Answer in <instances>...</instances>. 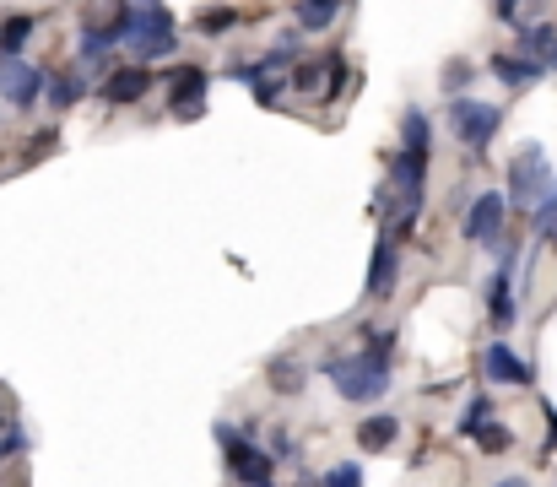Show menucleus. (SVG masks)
I'll return each instance as SVG.
<instances>
[{
	"label": "nucleus",
	"mask_w": 557,
	"mask_h": 487,
	"mask_svg": "<svg viewBox=\"0 0 557 487\" xmlns=\"http://www.w3.org/2000/svg\"><path fill=\"white\" fill-rule=\"evenodd\" d=\"M395 439H401V423H395V417H368V423H357V450H368V455L390 450Z\"/></svg>",
	"instance_id": "nucleus-13"
},
{
	"label": "nucleus",
	"mask_w": 557,
	"mask_h": 487,
	"mask_svg": "<svg viewBox=\"0 0 557 487\" xmlns=\"http://www.w3.org/2000/svg\"><path fill=\"white\" fill-rule=\"evenodd\" d=\"M487 423H493V401L476 396V401L466 406V417H460V433H471V439H476V433H482Z\"/></svg>",
	"instance_id": "nucleus-20"
},
{
	"label": "nucleus",
	"mask_w": 557,
	"mask_h": 487,
	"mask_svg": "<svg viewBox=\"0 0 557 487\" xmlns=\"http://www.w3.org/2000/svg\"><path fill=\"white\" fill-rule=\"evenodd\" d=\"M395 255H401V249H395V228H390L374 244V266H368V293H374V298H390V287H395Z\"/></svg>",
	"instance_id": "nucleus-10"
},
{
	"label": "nucleus",
	"mask_w": 557,
	"mask_h": 487,
	"mask_svg": "<svg viewBox=\"0 0 557 487\" xmlns=\"http://www.w3.org/2000/svg\"><path fill=\"white\" fill-rule=\"evenodd\" d=\"M293 87H298V92H314V87H320V71H314V65H298Z\"/></svg>",
	"instance_id": "nucleus-28"
},
{
	"label": "nucleus",
	"mask_w": 557,
	"mask_h": 487,
	"mask_svg": "<svg viewBox=\"0 0 557 487\" xmlns=\"http://www.w3.org/2000/svg\"><path fill=\"white\" fill-rule=\"evenodd\" d=\"M233 22H238V11H233V6H206L201 17H195V28H201L206 38H222V33L233 28Z\"/></svg>",
	"instance_id": "nucleus-16"
},
{
	"label": "nucleus",
	"mask_w": 557,
	"mask_h": 487,
	"mask_svg": "<svg viewBox=\"0 0 557 487\" xmlns=\"http://www.w3.org/2000/svg\"><path fill=\"white\" fill-rule=\"evenodd\" d=\"M520 49L530 60H541L547 71H557V28H547V22H536V28L520 33Z\"/></svg>",
	"instance_id": "nucleus-14"
},
{
	"label": "nucleus",
	"mask_w": 557,
	"mask_h": 487,
	"mask_svg": "<svg viewBox=\"0 0 557 487\" xmlns=\"http://www.w3.org/2000/svg\"><path fill=\"white\" fill-rule=\"evenodd\" d=\"M38 87H44V71H33V65L17 60V55L0 60V92H6L17 109H28V103L38 98Z\"/></svg>",
	"instance_id": "nucleus-7"
},
{
	"label": "nucleus",
	"mask_w": 557,
	"mask_h": 487,
	"mask_svg": "<svg viewBox=\"0 0 557 487\" xmlns=\"http://www.w3.org/2000/svg\"><path fill=\"white\" fill-rule=\"evenodd\" d=\"M114 38H119L114 28H109V33H103V28H87V33H82V55H87V60H92V55H103V49H109Z\"/></svg>",
	"instance_id": "nucleus-24"
},
{
	"label": "nucleus",
	"mask_w": 557,
	"mask_h": 487,
	"mask_svg": "<svg viewBox=\"0 0 557 487\" xmlns=\"http://www.w3.org/2000/svg\"><path fill=\"white\" fill-rule=\"evenodd\" d=\"M368 352L390 363V352H395V336H390V331H368Z\"/></svg>",
	"instance_id": "nucleus-27"
},
{
	"label": "nucleus",
	"mask_w": 557,
	"mask_h": 487,
	"mask_svg": "<svg viewBox=\"0 0 557 487\" xmlns=\"http://www.w3.org/2000/svg\"><path fill=\"white\" fill-rule=\"evenodd\" d=\"M330 17H336V0H298V28L303 33L330 28Z\"/></svg>",
	"instance_id": "nucleus-15"
},
{
	"label": "nucleus",
	"mask_w": 557,
	"mask_h": 487,
	"mask_svg": "<svg viewBox=\"0 0 557 487\" xmlns=\"http://www.w3.org/2000/svg\"><path fill=\"white\" fill-rule=\"evenodd\" d=\"M536 212H557V184H552V190H547V201H541V206H536Z\"/></svg>",
	"instance_id": "nucleus-29"
},
{
	"label": "nucleus",
	"mask_w": 557,
	"mask_h": 487,
	"mask_svg": "<svg viewBox=\"0 0 557 487\" xmlns=\"http://www.w3.org/2000/svg\"><path fill=\"white\" fill-rule=\"evenodd\" d=\"M503 212H509V201H503L498 190L476 195L471 212H466V239H471V244H493L498 233H503Z\"/></svg>",
	"instance_id": "nucleus-6"
},
{
	"label": "nucleus",
	"mask_w": 557,
	"mask_h": 487,
	"mask_svg": "<svg viewBox=\"0 0 557 487\" xmlns=\"http://www.w3.org/2000/svg\"><path fill=\"white\" fill-rule=\"evenodd\" d=\"M152 82H157V76L147 71V60L125 65V71H114L109 82H103V103H114V109H119V103H141L152 92Z\"/></svg>",
	"instance_id": "nucleus-8"
},
{
	"label": "nucleus",
	"mask_w": 557,
	"mask_h": 487,
	"mask_svg": "<svg viewBox=\"0 0 557 487\" xmlns=\"http://www.w3.org/2000/svg\"><path fill=\"white\" fill-rule=\"evenodd\" d=\"M466 82H471V65H466V60H449V71H444V87H449V92H460Z\"/></svg>",
	"instance_id": "nucleus-26"
},
{
	"label": "nucleus",
	"mask_w": 557,
	"mask_h": 487,
	"mask_svg": "<svg viewBox=\"0 0 557 487\" xmlns=\"http://www.w3.org/2000/svg\"><path fill=\"white\" fill-rule=\"evenodd\" d=\"M482 363H487V379H498V385H530V363H520L509 347H503V341L487 347Z\"/></svg>",
	"instance_id": "nucleus-12"
},
{
	"label": "nucleus",
	"mask_w": 557,
	"mask_h": 487,
	"mask_svg": "<svg viewBox=\"0 0 557 487\" xmlns=\"http://www.w3.org/2000/svg\"><path fill=\"white\" fill-rule=\"evenodd\" d=\"M130 6H157V0H130Z\"/></svg>",
	"instance_id": "nucleus-32"
},
{
	"label": "nucleus",
	"mask_w": 557,
	"mask_h": 487,
	"mask_svg": "<svg viewBox=\"0 0 557 487\" xmlns=\"http://www.w3.org/2000/svg\"><path fill=\"white\" fill-rule=\"evenodd\" d=\"M487 65H493V76L503 87H530V82H541V71H547V65L530 60V55H493Z\"/></svg>",
	"instance_id": "nucleus-11"
},
{
	"label": "nucleus",
	"mask_w": 557,
	"mask_h": 487,
	"mask_svg": "<svg viewBox=\"0 0 557 487\" xmlns=\"http://www.w3.org/2000/svg\"><path fill=\"white\" fill-rule=\"evenodd\" d=\"M498 487H525V482H520V477H509V482H498Z\"/></svg>",
	"instance_id": "nucleus-31"
},
{
	"label": "nucleus",
	"mask_w": 557,
	"mask_h": 487,
	"mask_svg": "<svg viewBox=\"0 0 557 487\" xmlns=\"http://www.w3.org/2000/svg\"><path fill=\"white\" fill-rule=\"evenodd\" d=\"M509 201L514 206H541L547 201V163H541V147H525L509 163Z\"/></svg>",
	"instance_id": "nucleus-5"
},
{
	"label": "nucleus",
	"mask_w": 557,
	"mask_h": 487,
	"mask_svg": "<svg viewBox=\"0 0 557 487\" xmlns=\"http://www.w3.org/2000/svg\"><path fill=\"white\" fill-rule=\"evenodd\" d=\"M28 33H33V17H11L6 28H0V49H6V55H22Z\"/></svg>",
	"instance_id": "nucleus-18"
},
{
	"label": "nucleus",
	"mask_w": 557,
	"mask_h": 487,
	"mask_svg": "<svg viewBox=\"0 0 557 487\" xmlns=\"http://www.w3.org/2000/svg\"><path fill=\"white\" fill-rule=\"evenodd\" d=\"M476 444H482V450H509V428H482V433H476Z\"/></svg>",
	"instance_id": "nucleus-25"
},
{
	"label": "nucleus",
	"mask_w": 557,
	"mask_h": 487,
	"mask_svg": "<svg viewBox=\"0 0 557 487\" xmlns=\"http://www.w3.org/2000/svg\"><path fill=\"white\" fill-rule=\"evenodd\" d=\"M130 44H136V55L141 60H163V55H174L179 49V33H174V17L168 11H136V33H130Z\"/></svg>",
	"instance_id": "nucleus-4"
},
{
	"label": "nucleus",
	"mask_w": 557,
	"mask_h": 487,
	"mask_svg": "<svg viewBox=\"0 0 557 487\" xmlns=\"http://www.w3.org/2000/svg\"><path fill=\"white\" fill-rule=\"evenodd\" d=\"M401 136H406V147H411V152H428V120H422L417 109H411L406 120H401Z\"/></svg>",
	"instance_id": "nucleus-21"
},
{
	"label": "nucleus",
	"mask_w": 557,
	"mask_h": 487,
	"mask_svg": "<svg viewBox=\"0 0 557 487\" xmlns=\"http://www.w3.org/2000/svg\"><path fill=\"white\" fill-rule=\"evenodd\" d=\"M174 114L179 120H195V114L206 109V71L201 65H184V71H174Z\"/></svg>",
	"instance_id": "nucleus-9"
},
{
	"label": "nucleus",
	"mask_w": 557,
	"mask_h": 487,
	"mask_svg": "<svg viewBox=\"0 0 557 487\" xmlns=\"http://www.w3.org/2000/svg\"><path fill=\"white\" fill-rule=\"evenodd\" d=\"M487 304H493V320H498V325H509V320H514V298H509V271H503L498 282L487 287Z\"/></svg>",
	"instance_id": "nucleus-17"
},
{
	"label": "nucleus",
	"mask_w": 557,
	"mask_h": 487,
	"mask_svg": "<svg viewBox=\"0 0 557 487\" xmlns=\"http://www.w3.org/2000/svg\"><path fill=\"white\" fill-rule=\"evenodd\" d=\"M520 11V0H498V17H514Z\"/></svg>",
	"instance_id": "nucleus-30"
},
{
	"label": "nucleus",
	"mask_w": 557,
	"mask_h": 487,
	"mask_svg": "<svg viewBox=\"0 0 557 487\" xmlns=\"http://www.w3.org/2000/svg\"><path fill=\"white\" fill-rule=\"evenodd\" d=\"M320 487H363V471H357V460H341V466L325 471Z\"/></svg>",
	"instance_id": "nucleus-22"
},
{
	"label": "nucleus",
	"mask_w": 557,
	"mask_h": 487,
	"mask_svg": "<svg viewBox=\"0 0 557 487\" xmlns=\"http://www.w3.org/2000/svg\"><path fill=\"white\" fill-rule=\"evenodd\" d=\"M217 444L228 450V471L238 482H249V487H265L271 482V471H276V460L260 450V444H249L238 428H228V423H217Z\"/></svg>",
	"instance_id": "nucleus-2"
},
{
	"label": "nucleus",
	"mask_w": 557,
	"mask_h": 487,
	"mask_svg": "<svg viewBox=\"0 0 557 487\" xmlns=\"http://www.w3.org/2000/svg\"><path fill=\"white\" fill-rule=\"evenodd\" d=\"M498 120H503V114L493 109V103H476V98H455V103H449V130H455L466 147H487V141L498 136Z\"/></svg>",
	"instance_id": "nucleus-3"
},
{
	"label": "nucleus",
	"mask_w": 557,
	"mask_h": 487,
	"mask_svg": "<svg viewBox=\"0 0 557 487\" xmlns=\"http://www.w3.org/2000/svg\"><path fill=\"white\" fill-rule=\"evenodd\" d=\"M0 428H6V417H0Z\"/></svg>",
	"instance_id": "nucleus-33"
},
{
	"label": "nucleus",
	"mask_w": 557,
	"mask_h": 487,
	"mask_svg": "<svg viewBox=\"0 0 557 487\" xmlns=\"http://www.w3.org/2000/svg\"><path fill=\"white\" fill-rule=\"evenodd\" d=\"M82 92H87L82 76H60V82H49V103H55V109H71Z\"/></svg>",
	"instance_id": "nucleus-19"
},
{
	"label": "nucleus",
	"mask_w": 557,
	"mask_h": 487,
	"mask_svg": "<svg viewBox=\"0 0 557 487\" xmlns=\"http://www.w3.org/2000/svg\"><path fill=\"white\" fill-rule=\"evenodd\" d=\"M298 374H303V368H298L293 358H276V363H271V379H276V390H287V396H293V390L303 385Z\"/></svg>",
	"instance_id": "nucleus-23"
},
{
	"label": "nucleus",
	"mask_w": 557,
	"mask_h": 487,
	"mask_svg": "<svg viewBox=\"0 0 557 487\" xmlns=\"http://www.w3.org/2000/svg\"><path fill=\"white\" fill-rule=\"evenodd\" d=\"M325 374H330V385H336V396H347V401H379L384 390H390V363L374 358V352L336 358Z\"/></svg>",
	"instance_id": "nucleus-1"
}]
</instances>
